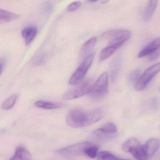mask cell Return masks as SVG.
<instances>
[{
	"label": "cell",
	"mask_w": 160,
	"mask_h": 160,
	"mask_svg": "<svg viewBox=\"0 0 160 160\" xmlns=\"http://www.w3.org/2000/svg\"><path fill=\"white\" fill-rule=\"evenodd\" d=\"M128 153H130L134 158L137 160H148L149 159L143 145H142L140 143L133 146L129 150Z\"/></svg>",
	"instance_id": "obj_11"
},
{
	"label": "cell",
	"mask_w": 160,
	"mask_h": 160,
	"mask_svg": "<svg viewBox=\"0 0 160 160\" xmlns=\"http://www.w3.org/2000/svg\"><path fill=\"white\" fill-rule=\"evenodd\" d=\"M131 35V33L128 30L115 29L105 32L102 34V37L109 39L108 46L117 50L129 39Z\"/></svg>",
	"instance_id": "obj_2"
},
{
	"label": "cell",
	"mask_w": 160,
	"mask_h": 160,
	"mask_svg": "<svg viewBox=\"0 0 160 160\" xmlns=\"http://www.w3.org/2000/svg\"><path fill=\"white\" fill-rule=\"evenodd\" d=\"M32 156L30 152L25 148L18 147L16 148L14 155L9 160H31Z\"/></svg>",
	"instance_id": "obj_13"
},
{
	"label": "cell",
	"mask_w": 160,
	"mask_h": 160,
	"mask_svg": "<svg viewBox=\"0 0 160 160\" xmlns=\"http://www.w3.org/2000/svg\"><path fill=\"white\" fill-rule=\"evenodd\" d=\"M139 143H140V142L136 138H131L123 144L122 145V149L125 152L128 153L129 150L132 146Z\"/></svg>",
	"instance_id": "obj_23"
},
{
	"label": "cell",
	"mask_w": 160,
	"mask_h": 160,
	"mask_svg": "<svg viewBox=\"0 0 160 160\" xmlns=\"http://www.w3.org/2000/svg\"><path fill=\"white\" fill-rule=\"evenodd\" d=\"M140 74H141V71L139 69L134 70L130 74L129 76V79L132 82L135 83L138 79L141 77Z\"/></svg>",
	"instance_id": "obj_24"
},
{
	"label": "cell",
	"mask_w": 160,
	"mask_h": 160,
	"mask_svg": "<svg viewBox=\"0 0 160 160\" xmlns=\"http://www.w3.org/2000/svg\"><path fill=\"white\" fill-rule=\"evenodd\" d=\"M89 2H97L98 0H88Z\"/></svg>",
	"instance_id": "obj_29"
},
{
	"label": "cell",
	"mask_w": 160,
	"mask_h": 160,
	"mask_svg": "<svg viewBox=\"0 0 160 160\" xmlns=\"http://www.w3.org/2000/svg\"><path fill=\"white\" fill-rule=\"evenodd\" d=\"M94 55V53H91L84 58L79 67L71 76L69 81V84L77 85L82 81L92 65Z\"/></svg>",
	"instance_id": "obj_4"
},
{
	"label": "cell",
	"mask_w": 160,
	"mask_h": 160,
	"mask_svg": "<svg viewBox=\"0 0 160 160\" xmlns=\"http://www.w3.org/2000/svg\"><path fill=\"white\" fill-rule=\"evenodd\" d=\"M118 160H123V159H119Z\"/></svg>",
	"instance_id": "obj_30"
},
{
	"label": "cell",
	"mask_w": 160,
	"mask_h": 160,
	"mask_svg": "<svg viewBox=\"0 0 160 160\" xmlns=\"http://www.w3.org/2000/svg\"><path fill=\"white\" fill-rule=\"evenodd\" d=\"M158 0H149L146 9L145 11L144 19L148 21L151 18L158 6Z\"/></svg>",
	"instance_id": "obj_18"
},
{
	"label": "cell",
	"mask_w": 160,
	"mask_h": 160,
	"mask_svg": "<svg viewBox=\"0 0 160 160\" xmlns=\"http://www.w3.org/2000/svg\"><path fill=\"white\" fill-rule=\"evenodd\" d=\"M160 144L159 140L156 138H152L143 145L148 158L154 157L159 148Z\"/></svg>",
	"instance_id": "obj_9"
},
{
	"label": "cell",
	"mask_w": 160,
	"mask_h": 160,
	"mask_svg": "<svg viewBox=\"0 0 160 160\" xmlns=\"http://www.w3.org/2000/svg\"><path fill=\"white\" fill-rule=\"evenodd\" d=\"M118 129L115 124L112 122L106 123L93 132V134L99 139H111L117 135Z\"/></svg>",
	"instance_id": "obj_7"
},
{
	"label": "cell",
	"mask_w": 160,
	"mask_h": 160,
	"mask_svg": "<svg viewBox=\"0 0 160 160\" xmlns=\"http://www.w3.org/2000/svg\"><path fill=\"white\" fill-rule=\"evenodd\" d=\"M17 98L18 97L17 95H13L9 97L2 104L1 106L2 109L4 110H9L11 109L15 105L17 101Z\"/></svg>",
	"instance_id": "obj_22"
},
{
	"label": "cell",
	"mask_w": 160,
	"mask_h": 160,
	"mask_svg": "<svg viewBox=\"0 0 160 160\" xmlns=\"http://www.w3.org/2000/svg\"><path fill=\"white\" fill-rule=\"evenodd\" d=\"M6 63V59L5 58H2L0 59V75L2 72L4 68Z\"/></svg>",
	"instance_id": "obj_28"
},
{
	"label": "cell",
	"mask_w": 160,
	"mask_h": 160,
	"mask_svg": "<svg viewBox=\"0 0 160 160\" xmlns=\"http://www.w3.org/2000/svg\"><path fill=\"white\" fill-rule=\"evenodd\" d=\"M102 116V111L99 108L88 112L74 109L68 112L67 117V123L72 128H83L98 122Z\"/></svg>",
	"instance_id": "obj_1"
},
{
	"label": "cell",
	"mask_w": 160,
	"mask_h": 160,
	"mask_svg": "<svg viewBox=\"0 0 160 160\" xmlns=\"http://www.w3.org/2000/svg\"><path fill=\"white\" fill-rule=\"evenodd\" d=\"M116 51V50L114 48L110 46H107L101 52L99 56L100 60L101 61H103L108 59L111 55L113 54Z\"/></svg>",
	"instance_id": "obj_20"
},
{
	"label": "cell",
	"mask_w": 160,
	"mask_h": 160,
	"mask_svg": "<svg viewBox=\"0 0 160 160\" xmlns=\"http://www.w3.org/2000/svg\"><path fill=\"white\" fill-rule=\"evenodd\" d=\"M98 148L91 143L84 150V155L90 158H95L98 154Z\"/></svg>",
	"instance_id": "obj_19"
},
{
	"label": "cell",
	"mask_w": 160,
	"mask_h": 160,
	"mask_svg": "<svg viewBox=\"0 0 160 160\" xmlns=\"http://www.w3.org/2000/svg\"><path fill=\"white\" fill-rule=\"evenodd\" d=\"M160 48V37L154 39L150 42L138 54L139 58L149 56Z\"/></svg>",
	"instance_id": "obj_10"
},
{
	"label": "cell",
	"mask_w": 160,
	"mask_h": 160,
	"mask_svg": "<svg viewBox=\"0 0 160 160\" xmlns=\"http://www.w3.org/2000/svg\"><path fill=\"white\" fill-rule=\"evenodd\" d=\"M160 55V48L158 50L156 51L155 52H153L152 54L148 56L149 61H154L157 60Z\"/></svg>",
	"instance_id": "obj_26"
},
{
	"label": "cell",
	"mask_w": 160,
	"mask_h": 160,
	"mask_svg": "<svg viewBox=\"0 0 160 160\" xmlns=\"http://www.w3.org/2000/svg\"><path fill=\"white\" fill-rule=\"evenodd\" d=\"M97 41V38L93 37L91 38L84 43L81 48V51H80L81 57L85 58L89 54H91L90 53V52L95 47Z\"/></svg>",
	"instance_id": "obj_14"
},
{
	"label": "cell",
	"mask_w": 160,
	"mask_h": 160,
	"mask_svg": "<svg viewBox=\"0 0 160 160\" xmlns=\"http://www.w3.org/2000/svg\"><path fill=\"white\" fill-rule=\"evenodd\" d=\"M98 160H118L119 158L112 153L107 151L98 152L97 155Z\"/></svg>",
	"instance_id": "obj_21"
},
{
	"label": "cell",
	"mask_w": 160,
	"mask_h": 160,
	"mask_svg": "<svg viewBox=\"0 0 160 160\" xmlns=\"http://www.w3.org/2000/svg\"><path fill=\"white\" fill-rule=\"evenodd\" d=\"M93 85L92 81L87 80L78 86L65 93L62 98L65 100L74 99L88 94L92 88Z\"/></svg>",
	"instance_id": "obj_6"
},
{
	"label": "cell",
	"mask_w": 160,
	"mask_h": 160,
	"mask_svg": "<svg viewBox=\"0 0 160 160\" xmlns=\"http://www.w3.org/2000/svg\"><path fill=\"white\" fill-rule=\"evenodd\" d=\"M37 31V28L35 26H27L22 31V36L26 45H29L33 40Z\"/></svg>",
	"instance_id": "obj_12"
},
{
	"label": "cell",
	"mask_w": 160,
	"mask_h": 160,
	"mask_svg": "<svg viewBox=\"0 0 160 160\" xmlns=\"http://www.w3.org/2000/svg\"></svg>",
	"instance_id": "obj_31"
},
{
	"label": "cell",
	"mask_w": 160,
	"mask_h": 160,
	"mask_svg": "<svg viewBox=\"0 0 160 160\" xmlns=\"http://www.w3.org/2000/svg\"><path fill=\"white\" fill-rule=\"evenodd\" d=\"M34 105L37 107L46 109V110L59 109L62 107V104L61 103L45 101H38L36 102Z\"/></svg>",
	"instance_id": "obj_17"
},
{
	"label": "cell",
	"mask_w": 160,
	"mask_h": 160,
	"mask_svg": "<svg viewBox=\"0 0 160 160\" xmlns=\"http://www.w3.org/2000/svg\"><path fill=\"white\" fill-rule=\"evenodd\" d=\"M20 17V14L0 9V24L16 20Z\"/></svg>",
	"instance_id": "obj_16"
},
{
	"label": "cell",
	"mask_w": 160,
	"mask_h": 160,
	"mask_svg": "<svg viewBox=\"0 0 160 160\" xmlns=\"http://www.w3.org/2000/svg\"><path fill=\"white\" fill-rule=\"evenodd\" d=\"M109 77L107 72L102 73L95 83L93 84L89 96L93 99L103 98L108 92Z\"/></svg>",
	"instance_id": "obj_3"
},
{
	"label": "cell",
	"mask_w": 160,
	"mask_h": 160,
	"mask_svg": "<svg viewBox=\"0 0 160 160\" xmlns=\"http://www.w3.org/2000/svg\"><path fill=\"white\" fill-rule=\"evenodd\" d=\"M121 57L118 55L115 57L110 65V76L112 82H114L116 79L121 65Z\"/></svg>",
	"instance_id": "obj_15"
},
{
	"label": "cell",
	"mask_w": 160,
	"mask_h": 160,
	"mask_svg": "<svg viewBox=\"0 0 160 160\" xmlns=\"http://www.w3.org/2000/svg\"><path fill=\"white\" fill-rule=\"evenodd\" d=\"M89 142H82L69 146L57 151V153L64 156H80L84 155V150L91 144Z\"/></svg>",
	"instance_id": "obj_8"
},
{
	"label": "cell",
	"mask_w": 160,
	"mask_h": 160,
	"mask_svg": "<svg viewBox=\"0 0 160 160\" xmlns=\"http://www.w3.org/2000/svg\"><path fill=\"white\" fill-rule=\"evenodd\" d=\"M81 2L80 1H75V2H73L70 3L69 5L68 6L67 9L68 11L69 12H72V11H75V10H77L78 8H79L81 6Z\"/></svg>",
	"instance_id": "obj_25"
},
{
	"label": "cell",
	"mask_w": 160,
	"mask_h": 160,
	"mask_svg": "<svg viewBox=\"0 0 160 160\" xmlns=\"http://www.w3.org/2000/svg\"><path fill=\"white\" fill-rule=\"evenodd\" d=\"M160 71V62L148 68L134 83L135 89L137 91L144 90Z\"/></svg>",
	"instance_id": "obj_5"
},
{
	"label": "cell",
	"mask_w": 160,
	"mask_h": 160,
	"mask_svg": "<svg viewBox=\"0 0 160 160\" xmlns=\"http://www.w3.org/2000/svg\"><path fill=\"white\" fill-rule=\"evenodd\" d=\"M44 60H45V56L43 54H41L36 58L34 61L35 64L36 65L42 64L44 62Z\"/></svg>",
	"instance_id": "obj_27"
}]
</instances>
